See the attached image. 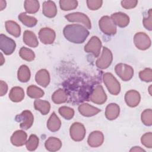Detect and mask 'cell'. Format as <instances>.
Returning <instances> with one entry per match:
<instances>
[{
  "mask_svg": "<svg viewBox=\"0 0 152 152\" xmlns=\"http://www.w3.org/2000/svg\"><path fill=\"white\" fill-rule=\"evenodd\" d=\"M64 36L66 39L74 43H83L89 35L88 30L80 24L66 25L63 30Z\"/></svg>",
  "mask_w": 152,
  "mask_h": 152,
  "instance_id": "obj_1",
  "label": "cell"
},
{
  "mask_svg": "<svg viewBox=\"0 0 152 152\" xmlns=\"http://www.w3.org/2000/svg\"><path fill=\"white\" fill-rule=\"evenodd\" d=\"M103 80L110 94L116 96L120 93V83L112 74L109 72L104 73L103 75Z\"/></svg>",
  "mask_w": 152,
  "mask_h": 152,
  "instance_id": "obj_2",
  "label": "cell"
},
{
  "mask_svg": "<svg viewBox=\"0 0 152 152\" xmlns=\"http://www.w3.org/2000/svg\"><path fill=\"white\" fill-rule=\"evenodd\" d=\"M99 26L100 30L105 34L111 36L116 33V26L111 18L107 15L101 17L99 21Z\"/></svg>",
  "mask_w": 152,
  "mask_h": 152,
  "instance_id": "obj_3",
  "label": "cell"
},
{
  "mask_svg": "<svg viewBox=\"0 0 152 152\" xmlns=\"http://www.w3.org/2000/svg\"><path fill=\"white\" fill-rule=\"evenodd\" d=\"M15 120L20 123L21 128L27 130L32 126L34 121V117L31 111L25 110L20 114L16 115Z\"/></svg>",
  "mask_w": 152,
  "mask_h": 152,
  "instance_id": "obj_4",
  "label": "cell"
},
{
  "mask_svg": "<svg viewBox=\"0 0 152 152\" xmlns=\"http://www.w3.org/2000/svg\"><path fill=\"white\" fill-rule=\"evenodd\" d=\"M116 74L125 81L130 80L134 75V69L132 67L126 64H118L115 67Z\"/></svg>",
  "mask_w": 152,
  "mask_h": 152,
  "instance_id": "obj_5",
  "label": "cell"
},
{
  "mask_svg": "<svg viewBox=\"0 0 152 152\" xmlns=\"http://www.w3.org/2000/svg\"><path fill=\"white\" fill-rule=\"evenodd\" d=\"M113 61L112 53L106 47H103L102 55L98 58L96 62V65L100 69H106L108 68L112 64Z\"/></svg>",
  "mask_w": 152,
  "mask_h": 152,
  "instance_id": "obj_6",
  "label": "cell"
},
{
  "mask_svg": "<svg viewBox=\"0 0 152 152\" xmlns=\"http://www.w3.org/2000/svg\"><path fill=\"white\" fill-rule=\"evenodd\" d=\"M86 132V128L81 123L74 122L70 126V137L75 141H82L85 137Z\"/></svg>",
  "mask_w": 152,
  "mask_h": 152,
  "instance_id": "obj_7",
  "label": "cell"
},
{
  "mask_svg": "<svg viewBox=\"0 0 152 152\" xmlns=\"http://www.w3.org/2000/svg\"><path fill=\"white\" fill-rule=\"evenodd\" d=\"M16 44L14 40L4 34L0 35V49L7 55H11L15 50Z\"/></svg>",
  "mask_w": 152,
  "mask_h": 152,
  "instance_id": "obj_8",
  "label": "cell"
},
{
  "mask_svg": "<svg viewBox=\"0 0 152 152\" xmlns=\"http://www.w3.org/2000/svg\"><path fill=\"white\" fill-rule=\"evenodd\" d=\"M102 48V42L97 36H92L84 46V50L87 53H91L95 57L100 55Z\"/></svg>",
  "mask_w": 152,
  "mask_h": 152,
  "instance_id": "obj_9",
  "label": "cell"
},
{
  "mask_svg": "<svg viewBox=\"0 0 152 152\" xmlns=\"http://www.w3.org/2000/svg\"><path fill=\"white\" fill-rule=\"evenodd\" d=\"M135 46L140 50H145L151 46V40L149 36L144 32L137 33L134 37Z\"/></svg>",
  "mask_w": 152,
  "mask_h": 152,
  "instance_id": "obj_10",
  "label": "cell"
},
{
  "mask_svg": "<svg viewBox=\"0 0 152 152\" xmlns=\"http://www.w3.org/2000/svg\"><path fill=\"white\" fill-rule=\"evenodd\" d=\"M65 18L69 22H80L83 23L86 27L90 29L91 28V24L88 17L83 12H76L68 14L65 15Z\"/></svg>",
  "mask_w": 152,
  "mask_h": 152,
  "instance_id": "obj_11",
  "label": "cell"
},
{
  "mask_svg": "<svg viewBox=\"0 0 152 152\" xmlns=\"http://www.w3.org/2000/svg\"><path fill=\"white\" fill-rule=\"evenodd\" d=\"M90 99L92 102L97 104H102L106 102L107 96L101 85L96 86L90 95Z\"/></svg>",
  "mask_w": 152,
  "mask_h": 152,
  "instance_id": "obj_12",
  "label": "cell"
},
{
  "mask_svg": "<svg viewBox=\"0 0 152 152\" xmlns=\"http://www.w3.org/2000/svg\"><path fill=\"white\" fill-rule=\"evenodd\" d=\"M56 37V34L53 30L49 27L42 28L39 32V38L42 43L49 45L53 43Z\"/></svg>",
  "mask_w": 152,
  "mask_h": 152,
  "instance_id": "obj_13",
  "label": "cell"
},
{
  "mask_svg": "<svg viewBox=\"0 0 152 152\" xmlns=\"http://www.w3.org/2000/svg\"><path fill=\"white\" fill-rule=\"evenodd\" d=\"M141 100V96L139 92L135 90L128 91L125 95V101L126 104L131 107H136L138 105Z\"/></svg>",
  "mask_w": 152,
  "mask_h": 152,
  "instance_id": "obj_14",
  "label": "cell"
},
{
  "mask_svg": "<svg viewBox=\"0 0 152 152\" xmlns=\"http://www.w3.org/2000/svg\"><path fill=\"white\" fill-rule=\"evenodd\" d=\"M104 141V135L101 131H94L91 132L88 137L87 142L91 147H100Z\"/></svg>",
  "mask_w": 152,
  "mask_h": 152,
  "instance_id": "obj_15",
  "label": "cell"
},
{
  "mask_svg": "<svg viewBox=\"0 0 152 152\" xmlns=\"http://www.w3.org/2000/svg\"><path fill=\"white\" fill-rule=\"evenodd\" d=\"M110 18L115 25L121 28L126 27L129 23V17L128 15L122 12L112 14Z\"/></svg>",
  "mask_w": 152,
  "mask_h": 152,
  "instance_id": "obj_16",
  "label": "cell"
},
{
  "mask_svg": "<svg viewBox=\"0 0 152 152\" xmlns=\"http://www.w3.org/2000/svg\"><path fill=\"white\" fill-rule=\"evenodd\" d=\"M27 135L23 130L15 131L11 137V142L12 145L20 147L25 144L27 142Z\"/></svg>",
  "mask_w": 152,
  "mask_h": 152,
  "instance_id": "obj_17",
  "label": "cell"
},
{
  "mask_svg": "<svg viewBox=\"0 0 152 152\" xmlns=\"http://www.w3.org/2000/svg\"><path fill=\"white\" fill-rule=\"evenodd\" d=\"M42 12L48 18H53L57 14V8L55 3L52 1H46L43 3Z\"/></svg>",
  "mask_w": 152,
  "mask_h": 152,
  "instance_id": "obj_18",
  "label": "cell"
},
{
  "mask_svg": "<svg viewBox=\"0 0 152 152\" xmlns=\"http://www.w3.org/2000/svg\"><path fill=\"white\" fill-rule=\"evenodd\" d=\"M36 83L43 87H46L50 83V75L46 69H40L37 72L35 75Z\"/></svg>",
  "mask_w": 152,
  "mask_h": 152,
  "instance_id": "obj_19",
  "label": "cell"
},
{
  "mask_svg": "<svg viewBox=\"0 0 152 152\" xmlns=\"http://www.w3.org/2000/svg\"><path fill=\"white\" fill-rule=\"evenodd\" d=\"M78 111L81 115L86 117H90L97 115L101 111L100 109L88 103H83L78 106Z\"/></svg>",
  "mask_w": 152,
  "mask_h": 152,
  "instance_id": "obj_20",
  "label": "cell"
},
{
  "mask_svg": "<svg viewBox=\"0 0 152 152\" xmlns=\"http://www.w3.org/2000/svg\"><path fill=\"white\" fill-rule=\"evenodd\" d=\"M120 113V107L119 105L116 103H112L109 104L105 110V116L106 118L110 121L114 120L116 119Z\"/></svg>",
  "mask_w": 152,
  "mask_h": 152,
  "instance_id": "obj_21",
  "label": "cell"
},
{
  "mask_svg": "<svg viewBox=\"0 0 152 152\" xmlns=\"http://www.w3.org/2000/svg\"><path fill=\"white\" fill-rule=\"evenodd\" d=\"M23 42L26 45L31 48H36L39 45V42L36 34L30 30L24 31Z\"/></svg>",
  "mask_w": 152,
  "mask_h": 152,
  "instance_id": "obj_22",
  "label": "cell"
},
{
  "mask_svg": "<svg viewBox=\"0 0 152 152\" xmlns=\"http://www.w3.org/2000/svg\"><path fill=\"white\" fill-rule=\"evenodd\" d=\"M46 149L49 151H56L62 147L61 141L56 137H49L45 143Z\"/></svg>",
  "mask_w": 152,
  "mask_h": 152,
  "instance_id": "obj_23",
  "label": "cell"
},
{
  "mask_svg": "<svg viewBox=\"0 0 152 152\" xmlns=\"http://www.w3.org/2000/svg\"><path fill=\"white\" fill-rule=\"evenodd\" d=\"M61 126V122L56 113L53 112L47 122V127L52 132H56L59 129Z\"/></svg>",
  "mask_w": 152,
  "mask_h": 152,
  "instance_id": "obj_24",
  "label": "cell"
},
{
  "mask_svg": "<svg viewBox=\"0 0 152 152\" xmlns=\"http://www.w3.org/2000/svg\"><path fill=\"white\" fill-rule=\"evenodd\" d=\"M5 28L8 33H9L12 36L18 37L21 34V28L19 24L14 21L8 20L5 23Z\"/></svg>",
  "mask_w": 152,
  "mask_h": 152,
  "instance_id": "obj_25",
  "label": "cell"
},
{
  "mask_svg": "<svg viewBox=\"0 0 152 152\" xmlns=\"http://www.w3.org/2000/svg\"><path fill=\"white\" fill-rule=\"evenodd\" d=\"M9 98L12 102H20L24 98V90L20 87H12L9 94Z\"/></svg>",
  "mask_w": 152,
  "mask_h": 152,
  "instance_id": "obj_26",
  "label": "cell"
},
{
  "mask_svg": "<svg viewBox=\"0 0 152 152\" xmlns=\"http://www.w3.org/2000/svg\"><path fill=\"white\" fill-rule=\"evenodd\" d=\"M34 107L36 110H39L42 115H46L50 111V104L48 101L37 99L34 102Z\"/></svg>",
  "mask_w": 152,
  "mask_h": 152,
  "instance_id": "obj_27",
  "label": "cell"
},
{
  "mask_svg": "<svg viewBox=\"0 0 152 152\" xmlns=\"http://www.w3.org/2000/svg\"><path fill=\"white\" fill-rule=\"evenodd\" d=\"M31 76V73L29 68L26 65H22L20 66L17 72L18 80L22 83L27 82Z\"/></svg>",
  "mask_w": 152,
  "mask_h": 152,
  "instance_id": "obj_28",
  "label": "cell"
},
{
  "mask_svg": "<svg viewBox=\"0 0 152 152\" xmlns=\"http://www.w3.org/2000/svg\"><path fill=\"white\" fill-rule=\"evenodd\" d=\"M18 18L19 20L26 26L28 27H33L35 26L37 23V20L33 17L28 15L26 12H21L20 13Z\"/></svg>",
  "mask_w": 152,
  "mask_h": 152,
  "instance_id": "obj_29",
  "label": "cell"
},
{
  "mask_svg": "<svg viewBox=\"0 0 152 152\" xmlns=\"http://www.w3.org/2000/svg\"><path fill=\"white\" fill-rule=\"evenodd\" d=\"M68 96L65 90L59 88L56 90L52 95V100L56 104H61L67 101Z\"/></svg>",
  "mask_w": 152,
  "mask_h": 152,
  "instance_id": "obj_30",
  "label": "cell"
},
{
  "mask_svg": "<svg viewBox=\"0 0 152 152\" xmlns=\"http://www.w3.org/2000/svg\"><path fill=\"white\" fill-rule=\"evenodd\" d=\"M27 94L30 98L39 99L44 96L45 93L40 88L34 85H31L27 88Z\"/></svg>",
  "mask_w": 152,
  "mask_h": 152,
  "instance_id": "obj_31",
  "label": "cell"
},
{
  "mask_svg": "<svg viewBox=\"0 0 152 152\" xmlns=\"http://www.w3.org/2000/svg\"><path fill=\"white\" fill-rule=\"evenodd\" d=\"M24 7L27 13L34 14L39 11V2L37 0H26L24 1Z\"/></svg>",
  "mask_w": 152,
  "mask_h": 152,
  "instance_id": "obj_32",
  "label": "cell"
},
{
  "mask_svg": "<svg viewBox=\"0 0 152 152\" xmlns=\"http://www.w3.org/2000/svg\"><path fill=\"white\" fill-rule=\"evenodd\" d=\"M20 56L24 60L30 62L34 59L35 54L32 50L26 47H22L19 51Z\"/></svg>",
  "mask_w": 152,
  "mask_h": 152,
  "instance_id": "obj_33",
  "label": "cell"
},
{
  "mask_svg": "<svg viewBox=\"0 0 152 152\" xmlns=\"http://www.w3.org/2000/svg\"><path fill=\"white\" fill-rule=\"evenodd\" d=\"M59 3L61 9L64 11L74 10L78 6V1L76 0H61Z\"/></svg>",
  "mask_w": 152,
  "mask_h": 152,
  "instance_id": "obj_34",
  "label": "cell"
},
{
  "mask_svg": "<svg viewBox=\"0 0 152 152\" xmlns=\"http://www.w3.org/2000/svg\"><path fill=\"white\" fill-rule=\"evenodd\" d=\"M39 138L35 134H31L26 143V147L28 151H34L38 147Z\"/></svg>",
  "mask_w": 152,
  "mask_h": 152,
  "instance_id": "obj_35",
  "label": "cell"
},
{
  "mask_svg": "<svg viewBox=\"0 0 152 152\" xmlns=\"http://www.w3.org/2000/svg\"><path fill=\"white\" fill-rule=\"evenodd\" d=\"M59 113L65 119L70 120L74 115V110L68 106H62L59 109Z\"/></svg>",
  "mask_w": 152,
  "mask_h": 152,
  "instance_id": "obj_36",
  "label": "cell"
},
{
  "mask_svg": "<svg viewBox=\"0 0 152 152\" xmlns=\"http://www.w3.org/2000/svg\"><path fill=\"white\" fill-rule=\"evenodd\" d=\"M141 119L142 124L146 126L152 125V110L151 109L144 110L141 115Z\"/></svg>",
  "mask_w": 152,
  "mask_h": 152,
  "instance_id": "obj_37",
  "label": "cell"
},
{
  "mask_svg": "<svg viewBox=\"0 0 152 152\" xmlns=\"http://www.w3.org/2000/svg\"><path fill=\"white\" fill-rule=\"evenodd\" d=\"M140 79L145 82H151L152 81V70L150 68H146L139 72Z\"/></svg>",
  "mask_w": 152,
  "mask_h": 152,
  "instance_id": "obj_38",
  "label": "cell"
},
{
  "mask_svg": "<svg viewBox=\"0 0 152 152\" xmlns=\"http://www.w3.org/2000/svg\"><path fill=\"white\" fill-rule=\"evenodd\" d=\"M141 142L145 147L151 148L152 147V133H145L141 138Z\"/></svg>",
  "mask_w": 152,
  "mask_h": 152,
  "instance_id": "obj_39",
  "label": "cell"
},
{
  "mask_svg": "<svg viewBox=\"0 0 152 152\" xmlns=\"http://www.w3.org/2000/svg\"><path fill=\"white\" fill-rule=\"evenodd\" d=\"M147 17H144L143 18L144 27L149 31L152 30V10L150 9L148 11Z\"/></svg>",
  "mask_w": 152,
  "mask_h": 152,
  "instance_id": "obj_40",
  "label": "cell"
},
{
  "mask_svg": "<svg viewBox=\"0 0 152 152\" xmlns=\"http://www.w3.org/2000/svg\"><path fill=\"white\" fill-rule=\"evenodd\" d=\"M103 4V1L101 0H87V5L88 8L90 10H97L99 9Z\"/></svg>",
  "mask_w": 152,
  "mask_h": 152,
  "instance_id": "obj_41",
  "label": "cell"
},
{
  "mask_svg": "<svg viewBox=\"0 0 152 152\" xmlns=\"http://www.w3.org/2000/svg\"><path fill=\"white\" fill-rule=\"evenodd\" d=\"M138 4L137 0H124L121 1V5L125 9H132L135 8Z\"/></svg>",
  "mask_w": 152,
  "mask_h": 152,
  "instance_id": "obj_42",
  "label": "cell"
},
{
  "mask_svg": "<svg viewBox=\"0 0 152 152\" xmlns=\"http://www.w3.org/2000/svg\"><path fill=\"white\" fill-rule=\"evenodd\" d=\"M0 90H1V93H0L1 96H4L7 93V91H8V85L5 82H4L2 80L0 81Z\"/></svg>",
  "mask_w": 152,
  "mask_h": 152,
  "instance_id": "obj_43",
  "label": "cell"
},
{
  "mask_svg": "<svg viewBox=\"0 0 152 152\" xmlns=\"http://www.w3.org/2000/svg\"><path fill=\"white\" fill-rule=\"evenodd\" d=\"M129 151H138V152H139V151H144L145 152V151L144 149H142L140 147H137V146L132 147Z\"/></svg>",
  "mask_w": 152,
  "mask_h": 152,
  "instance_id": "obj_44",
  "label": "cell"
},
{
  "mask_svg": "<svg viewBox=\"0 0 152 152\" xmlns=\"http://www.w3.org/2000/svg\"><path fill=\"white\" fill-rule=\"evenodd\" d=\"M6 1H0V8H1V11L3 10L5 7H6Z\"/></svg>",
  "mask_w": 152,
  "mask_h": 152,
  "instance_id": "obj_45",
  "label": "cell"
},
{
  "mask_svg": "<svg viewBox=\"0 0 152 152\" xmlns=\"http://www.w3.org/2000/svg\"><path fill=\"white\" fill-rule=\"evenodd\" d=\"M151 87V86H150V87H149V93H150V94L151 96V90H150Z\"/></svg>",
  "mask_w": 152,
  "mask_h": 152,
  "instance_id": "obj_46",
  "label": "cell"
}]
</instances>
